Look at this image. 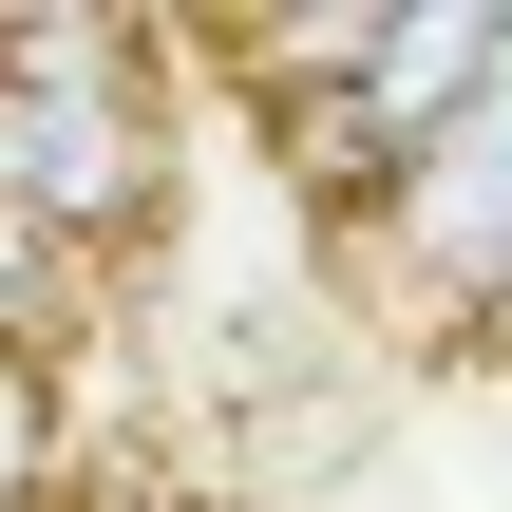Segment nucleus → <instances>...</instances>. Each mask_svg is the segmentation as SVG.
<instances>
[{
    "label": "nucleus",
    "instance_id": "7ed1b4c3",
    "mask_svg": "<svg viewBox=\"0 0 512 512\" xmlns=\"http://www.w3.org/2000/svg\"><path fill=\"white\" fill-rule=\"evenodd\" d=\"M57 512H228V494H190V475H133V456H114L95 494H57Z\"/></svg>",
    "mask_w": 512,
    "mask_h": 512
},
{
    "label": "nucleus",
    "instance_id": "f257e3e1",
    "mask_svg": "<svg viewBox=\"0 0 512 512\" xmlns=\"http://www.w3.org/2000/svg\"><path fill=\"white\" fill-rule=\"evenodd\" d=\"M171 209V57L152 19L19 0L0 19V361H76L95 266L133 285Z\"/></svg>",
    "mask_w": 512,
    "mask_h": 512
},
{
    "label": "nucleus",
    "instance_id": "f03ea898",
    "mask_svg": "<svg viewBox=\"0 0 512 512\" xmlns=\"http://www.w3.org/2000/svg\"><path fill=\"white\" fill-rule=\"evenodd\" d=\"M342 285L380 304V342H512V95L399 171L380 228H342Z\"/></svg>",
    "mask_w": 512,
    "mask_h": 512
}]
</instances>
